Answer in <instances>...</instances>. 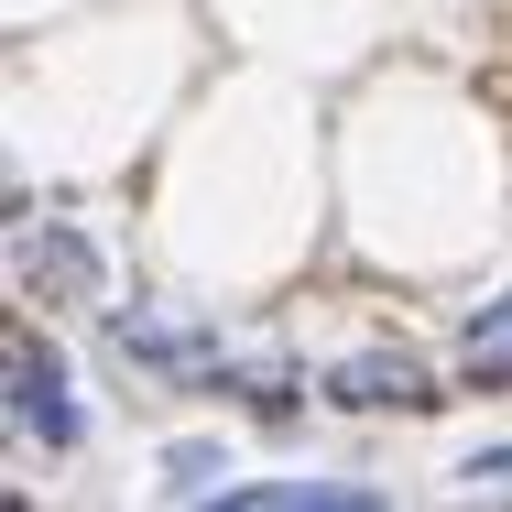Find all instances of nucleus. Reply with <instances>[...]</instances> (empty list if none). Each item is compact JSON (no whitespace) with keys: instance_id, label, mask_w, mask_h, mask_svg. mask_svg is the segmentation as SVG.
<instances>
[{"instance_id":"obj_1","label":"nucleus","mask_w":512,"mask_h":512,"mask_svg":"<svg viewBox=\"0 0 512 512\" xmlns=\"http://www.w3.org/2000/svg\"><path fill=\"white\" fill-rule=\"evenodd\" d=\"M11 273H22V295H44V306H99L109 295L99 240H88V229H55V218H44V229H33V218L11 229Z\"/></svg>"},{"instance_id":"obj_2","label":"nucleus","mask_w":512,"mask_h":512,"mask_svg":"<svg viewBox=\"0 0 512 512\" xmlns=\"http://www.w3.org/2000/svg\"><path fill=\"white\" fill-rule=\"evenodd\" d=\"M327 404H349V414H436V371L414 349H349L327 371Z\"/></svg>"},{"instance_id":"obj_3","label":"nucleus","mask_w":512,"mask_h":512,"mask_svg":"<svg viewBox=\"0 0 512 512\" xmlns=\"http://www.w3.org/2000/svg\"><path fill=\"white\" fill-rule=\"evenodd\" d=\"M11 425H22V436H44L55 458L88 436V414H77V393H66V360H55L44 338H11Z\"/></svg>"},{"instance_id":"obj_4","label":"nucleus","mask_w":512,"mask_h":512,"mask_svg":"<svg viewBox=\"0 0 512 512\" xmlns=\"http://www.w3.org/2000/svg\"><path fill=\"white\" fill-rule=\"evenodd\" d=\"M109 338H120V360L175 371V382H197V371H218V360H229V349H218V327H153V316H109Z\"/></svg>"},{"instance_id":"obj_5","label":"nucleus","mask_w":512,"mask_h":512,"mask_svg":"<svg viewBox=\"0 0 512 512\" xmlns=\"http://www.w3.org/2000/svg\"><path fill=\"white\" fill-rule=\"evenodd\" d=\"M229 512H382V491L360 480H218Z\"/></svg>"},{"instance_id":"obj_6","label":"nucleus","mask_w":512,"mask_h":512,"mask_svg":"<svg viewBox=\"0 0 512 512\" xmlns=\"http://www.w3.org/2000/svg\"><path fill=\"white\" fill-rule=\"evenodd\" d=\"M458 360H469V382H512V295H491V306L469 316Z\"/></svg>"},{"instance_id":"obj_7","label":"nucleus","mask_w":512,"mask_h":512,"mask_svg":"<svg viewBox=\"0 0 512 512\" xmlns=\"http://www.w3.org/2000/svg\"><path fill=\"white\" fill-rule=\"evenodd\" d=\"M218 480H229V458H218L207 436H186V447H164V491H175V502H218Z\"/></svg>"}]
</instances>
